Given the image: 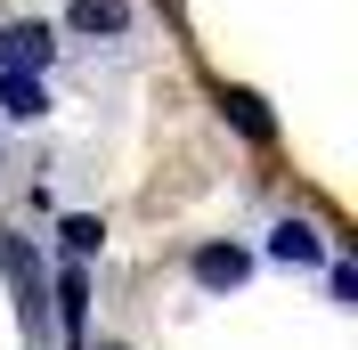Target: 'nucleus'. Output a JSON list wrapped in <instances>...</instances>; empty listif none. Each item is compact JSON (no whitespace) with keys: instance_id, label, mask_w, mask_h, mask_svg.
Instances as JSON below:
<instances>
[{"instance_id":"nucleus-3","label":"nucleus","mask_w":358,"mask_h":350,"mask_svg":"<svg viewBox=\"0 0 358 350\" xmlns=\"http://www.w3.org/2000/svg\"><path fill=\"white\" fill-rule=\"evenodd\" d=\"M66 24L90 41H122L131 33V0H66Z\"/></svg>"},{"instance_id":"nucleus-10","label":"nucleus","mask_w":358,"mask_h":350,"mask_svg":"<svg viewBox=\"0 0 358 350\" xmlns=\"http://www.w3.org/2000/svg\"><path fill=\"white\" fill-rule=\"evenodd\" d=\"M98 350H122V342H98Z\"/></svg>"},{"instance_id":"nucleus-2","label":"nucleus","mask_w":358,"mask_h":350,"mask_svg":"<svg viewBox=\"0 0 358 350\" xmlns=\"http://www.w3.org/2000/svg\"><path fill=\"white\" fill-rule=\"evenodd\" d=\"M187 269H196L203 293H236V285L252 277V253H245V244H196V261H187Z\"/></svg>"},{"instance_id":"nucleus-1","label":"nucleus","mask_w":358,"mask_h":350,"mask_svg":"<svg viewBox=\"0 0 358 350\" xmlns=\"http://www.w3.org/2000/svg\"><path fill=\"white\" fill-rule=\"evenodd\" d=\"M49 57H57V33H49L41 17H17V24H0V74H41Z\"/></svg>"},{"instance_id":"nucleus-5","label":"nucleus","mask_w":358,"mask_h":350,"mask_svg":"<svg viewBox=\"0 0 358 350\" xmlns=\"http://www.w3.org/2000/svg\"><path fill=\"white\" fill-rule=\"evenodd\" d=\"M0 114H8V122H41V114H49L41 74H0Z\"/></svg>"},{"instance_id":"nucleus-6","label":"nucleus","mask_w":358,"mask_h":350,"mask_svg":"<svg viewBox=\"0 0 358 350\" xmlns=\"http://www.w3.org/2000/svg\"><path fill=\"white\" fill-rule=\"evenodd\" d=\"M220 106H228V122H236L245 139H277V122H268V106L252 98V90H220Z\"/></svg>"},{"instance_id":"nucleus-8","label":"nucleus","mask_w":358,"mask_h":350,"mask_svg":"<svg viewBox=\"0 0 358 350\" xmlns=\"http://www.w3.org/2000/svg\"><path fill=\"white\" fill-rule=\"evenodd\" d=\"M57 237H66V261H90V253L106 244V228H98V212H73L66 228H57Z\"/></svg>"},{"instance_id":"nucleus-4","label":"nucleus","mask_w":358,"mask_h":350,"mask_svg":"<svg viewBox=\"0 0 358 350\" xmlns=\"http://www.w3.org/2000/svg\"><path fill=\"white\" fill-rule=\"evenodd\" d=\"M268 261L310 269V261H326V237H317L310 220H277V228H268Z\"/></svg>"},{"instance_id":"nucleus-7","label":"nucleus","mask_w":358,"mask_h":350,"mask_svg":"<svg viewBox=\"0 0 358 350\" xmlns=\"http://www.w3.org/2000/svg\"><path fill=\"white\" fill-rule=\"evenodd\" d=\"M82 309H90V277H82V261H66V277H57V318L82 334Z\"/></svg>"},{"instance_id":"nucleus-9","label":"nucleus","mask_w":358,"mask_h":350,"mask_svg":"<svg viewBox=\"0 0 358 350\" xmlns=\"http://www.w3.org/2000/svg\"><path fill=\"white\" fill-rule=\"evenodd\" d=\"M326 285H334L342 309H358V269H350V261H334V277H326Z\"/></svg>"}]
</instances>
